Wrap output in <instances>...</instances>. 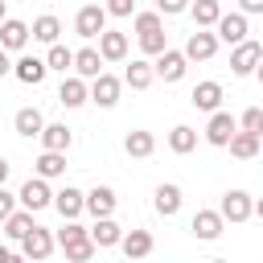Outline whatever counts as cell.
Here are the masks:
<instances>
[{"label": "cell", "mask_w": 263, "mask_h": 263, "mask_svg": "<svg viewBox=\"0 0 263 263\" xmlns=\"http://www.w3.org/2000/svg\"><path fill=\"white\" fill-rule=\"evenodd\" d=\"M119 251H123L127 259H144V255H152V234H148V230H127V234L119 238Z\"/></svg>", "instance_id": "cell-26"}, {"label": "cell", "mask_w": 263, "mask_h": 263, "mask_svg": "<svg viewBox=\"0 0 263 263\" xmlns=\"http://www.w3.org/2000/svg\"><path fill=\"white\" fill-rule=\"evenodd\" d=\"M4 4H8V0H0V21H4Z\"/></svg>", "instance_id": "cell-47"}, {"label": "cell", "mask_w": 263, "mask_h": 263, "mask_svg": "<svg viewBox=\"0 0 263 263\" xmlns=\"http://www.w3.org/2000/svg\"><path fill=\"white\" fill-rule=\"evenodd\" d=\"M218 210H222V218H226V222H247V218L255 214V201H251V193H247V189H226Z\"/></svg>", "instance_id": "cell-5"}, {"label": "cell", "mask_w": 263, "mask_h": 263, "mask_svg": "<svg viewBox=\"0 0 263 263\" xmlns=\"http://www.w3.org/2000/svg\"><path fill=\"white\" fill-rule=\"evenodd\" d=\"M33 168H37V177H62L66 173V152H53V148H41V156L33 160Z\"/></svg>", "instance_id": "cell-28"}, {"label": "cell", "mask_w": 263, "mask_h": 263, "mask_svg": "<svg viewBox=\"0 0 263 263\" xmlns=\"http://www.w3.org/2000/svg\"><path fill=\"white\" fill-rule=\"evenodd\" d=\"M58 33H62V21H58V16H49V12H45V16H37V21H33V41L53 45V41H58Z\"/></svg>", "instance_id": "cell-33"}, {"label": "cell", "mask_w": 263, "mask_h": 263, "mask_svg": "<svg viewBox=\"0 0 263 263\" xmlns=\"http://www.w3.org/2000/svg\"><path fill=\"white\" fill-rule=\"evenodd\" d=\"M214 53H218V33H210V29H193L189 41H185V58H189V62H210Z\"/></svg>", "instance_id": "cell-7"}, {"label": "cell", "mask_w": 263, "mask_h": 263, "mask_svg": "<svg viewBox=\"0 0 263 263\" xmlns=\"http://www.w3.org/2000/svg\"><path fill=\"white\" fill-rule=\"evenodd\" d=\"M37 140H41V148H53V152H70V144H74V132H70L66 123H45Z\"/></svg>", "instance_id": "cell-21"}, {"label": "cell", "mask_w": 263, "mask_h": 263, "mask_svg": "<svg viewBox=\"0 0 263 263\" xmlns=\"http://www.w3.org/2000/svg\"><path fill=\"white\" fill-rule=\"evenodd\" d=\"M16 197H21V205H25V210H33V214H37V210H45V205H53L49 177H29V181L21 185V193H16Z\"/></svg>", "instance_id": "cell-2"}, {"label": "cell", "mask_w": 263, "mask_h": 263, "mask_svg": "<svg viewBox=\"0 0 263 263\" xmlns=\"http://www.w3.org/2000/svg\"><path fill=\"white\" fill-rule=\"evenodd\" d=\"M115 189L111 185H95L90 193H86V210L95 214V218H107V214H115Z\"/></svg>", "instance_id": "cell-24"}, {"label": "cell", "mask_w": 263, "mask_h": 263, "mask_svg": "<svg viewBox=\"0 0 263 263\" xmlns=\"http://www.w3.org/2000/svg\"><path fill=\"white\" fill-rule=\"evenodd\" d=\"M156 8H160L164 16H177V12H185V8H189V0H156Z\"/></svg>", "instance_id": "cell-40"}, {"label": "cell", "mask_w": 263, "mask_h": 263, "mask_svg": "<svg viewBox=\"0 0 263 263\" xmlns=\"http://www.w3.org/2000/svg\"><path fill=\"white\" fill-rule=\"evenodd\" d=\"M16 201H21V197H12V193H8L4 185H0V226H4V218H8L12 210H16Z\"/></svg>", "instance_id": "cell-39"}, {"label": "cell", "mask_w": 263, "mask_h": 263, "mask_svg": "<svg viewBox=\"0 0 263 263\" xmlns=\"http://www.w3.org/2000/svg\"><path fill=\"white\" fill-rule=\"evenodd\" d=\"M152 78H156V66H152V62H144V58H136V62L123 70V86H132V90H148V86H152Z\"/></svg>", "instance_id": "cell-18"}, {"label": "cell", "mask_w": 263, "mask_h": 263, "mask_svg": "<svg viewBox=\"0 0 263 263\" xmlns=\"http://www.w3.org/2000/svg\"><path fill=\"white\" fill-rule=\"evenodd\" d=\"M29 33H33V29H29L25 21H12V16L0 21V45H4V49H25Z\"/></svg>", "instance_id": "cell-17"}, {"label": "cell", "mask_w": 263, "mask_h": 263, "mask_svg": "<svg viewBox=\"0 0 263 263\" xmlns=\"http://www.w3.org/2000/svg\"><path fill=\"white\" fill-rule=\"evenodd\" d=\"M45 62H49V70H62L66 74V70H74V49H66L62 41H53L49 53H45Z\"/></svg>", "instance_id": "cell-34"}, {"label": "cell", "mask_w": 263, "mask_h": 263, "mask_svg": "<svg viewBox=\"0 0 263 263\" xmlns=\"http://www.w3.org/2000/svg\"><path fill=\"white\" fill-rule=\"evenodd\" d=\"M234 132H238V119H234L230 111H222V107H218V111H210V123H205V140H210L214 148H226Z\"/></svg>", "instance_id": "cell-4"}, {"label": "cell", "mask_w": 263, "mask_h": 263, "mask_svg": "<svg viewBox=\"0 0 263 263\" xmlns=\"http://www.w3.org/2000/svg\"><path fill=\"white\" fill-rule=\"evenodd\" d=\"M222 226H226L222 210H197V214H193V222H189V230H193L201 242H214V238L222 234Z\"/></svg>", "instance_id": "cell-12"}, {"label": "cell", "mask_w": 263, "mask_h": 263, "mask_svg": "<svg viewBox=\"0 0 263 263\" xmlns=\"http://www.w3.org/2000/svg\"><path fill=\"white\" fill-rule=\"evenodd\" d=\"M74 74H82V78H99L103 74V53L99 49H74Z\"/></svg>", "instance_id": "cell-27"}, {"label": "cell", "mask_w": 263, "mask_h": 263, "mask_svg": "<svg viewBox=\"0 0 263 263\" xmlns=\"http://www.w3.org/2000/svg\"><path fill=\"white\" fill-rule=\"evenodd\" d=\"M259 58H263V45H259V41H238L234 53H230V70H234L238 78H247V74H255Z\"/></svg>", "instance_id": "cell-8"}, {"label": "cell", "mask_w": 263, "mask_h": 263, "mask_svg": "<svg viewBox=\"0 0 263 263\" xmlns=\"http://www.w3.org/2000/svg\"><path fill=\"white\" fill-rule=\"evenodd\" d=\"M111 16H136V0H107Z\"/></svg>", "instance_id": "cell-38"}, {"label": "cell", "mask_w": 263, "mask_h": 263, "mask_svg": "<svg viewBox=\"0 0 263 263\" xmlns=\"http://www.w3.org/2000/svg\"><path fill=\"white\" fill-rule=\"evenodd\" d=\"M12 74H16V82H25V86H41V82H45V74H49V62H45V58L25 53L21 62H12Z\"/></svg>", "instance_id": "cell-10"}, {"label": "cell", "mask_w": 263, "mask_h": 263, "mask_svg": "<svg viewBox=\"0 0 263 263\" xmlns=\"http://www.w3.org/2000/svg\"><path fill=\"white\" fill-rule=\"evenodd\" d=\"M255 214H259V222H263V197H259V201H255Z\"/></svg>", "instance_id": "cell-45"}, {"label": "cell", "mask_w": 263, "mask_h": 263, "mask_svg": "<svg viewBox=\"0 0 263 263\" xmlns=\"http://www.w3.org/2000/svg\"><path fill=\"white\" fill-rule=\"evenodd\" d=\"M12 127H16V136L33 140V136H41V127H45V115H41L37 107H21V111L12 115Z\"/></svg>", "instance_id": "cell-20"}, {"label": "cell", "mask_w": 263, "mask_h": 263, "mask_svg": "<svg viewBox=\"0 0 263 263\" xmlns=\"http://www.w3.org/2000/svg\"><path fill=\"white\" fill-rule=\"evenodd\" d=\"M255 74H259V82H263V58H259V66H255Z\"/></svg>", "instance_id": "cell-46"}, {"label": "cell", "mask_w": 263, "mask_h": 263, "mask_svg": "<svg viewBox=\"0 0 263 263\" xmlns=\"http://www.w3.org/2000/svg\"><path fill=\"white\" fill-rule=\"evenodd\" d=\"M259 140L263 136H255V132H247V127H238L234 136H230V156H238V160H251V156H259Z\"/></svg>", "instance_id": "cell-25"}, {"label": "cell", "mask_w": 263, "mask_h": 263, "mask_svg": "<svg viewBox=\"0 0 263 263\" xmlns=\"http://www.w3.org/2000/svg\"><path fill=\"white\" fill-rule=\"evenodd\" d=\"M189 103L197 111H218L222 107V82H197L193 95H189Z\"/></svg>", "instance_id": "cell-19"}, {"label": "cell", "mask_w": 263, "mask_h": 263, "mask_svg": "<svg viewBox=\"0 0 263 263\" xmlns=\"http://www.w3.org/2000/svg\"><path fill=\"white\" fill-rule=\"evenodd\" d=\"M132 25H136V33H156V29H164V12L160 8L156 12H136Z\"/></svg>", "instance_id": "cell-35"}, {"label": "cell", "mask_w": 263, "mask_h": 263, "mask_svg": "<svg viewBox=\"0 0 263 263\" xmlns=\"http://www.w3.org/2000/svg\"><path fill=\"white\" fill-rule=\"evenodd\" d=\"M152 205H156V214L160 218H173L177 210H181V185H156V193H152Z\"/></svg>", "instance_id": "cell-23"}, {"label": "cell", "mask_w": 263, "mask_h": 263, "mask_svg": "<svg viewBox=\"0 0 263 263\" xmlns=\"http://www.w3.org/2000/svg\"><path fill=\"white\" fill-rule=\"evenodd\" d=\"M123 152H127V156H136V160H144V156H152V152H156V136H152V132H144V127H136V132H127V136H123Z\"/></svg>", "instance_id": "cell-22"}, {"label": "cell", "mask_w": 263, "mask_h": 263, "mask_svg": "<svg viewBox=\"0 0 263 263\" xmlns=\"http://www.w3.org/2000/svg\"><path fill=\"white\" fill-rule=\"evenodd\" d=\"M189 12H193V25H197V29H214L218 16H222V4H218V0H193Z\"/></svg>", "instance_id": "cell-30"}, {"label": "cell", "mask_w": 263, "mask_h": 263, "mask_svg": "<svg viewBox=\"0 0 263 263\" xmlns=\"http://www.w3.org/2000/svg\"><path fill=\"white\" fill-rule=\"evenodd\" d=\"M8 173H12V164H8V160H4V156H0V185H4V181H8Z\"/></svg>", "instance_id": "cell-43"}, {"label": "cell", "mask_w": 263, "mask_h": 263, "mask_svg": "<svg viewBox=\"0 0 263 263\" xmlns=\"http://www.w3.org/2000/svg\"><path fill=\"white\" fill-rule=\"evenodd\" d=\"M99 53H103V62H123V58H127V33L103 29V33H99Z\"/></svg>", "instance_id": "cell-13"}, {"label": "cell", "mask_w": 263, "mask_h": 263, "mask_svg": "<svg viewBox=\"0 0 263 263\" xmlns=\"http://www.w3.org/2000/svg\"><path fill=\"white\" fill-rule=\"evenodd\" d=\"M168 148H173L177 156H185V152H193V148H197V132H193L189 123H177V127L168 132Z\"/></svg>", "instance_id": "cell-32"}, {"label": "cell", "mask_w": 263, "mask_h": 263, "mask_svg": "<svg viewBox=\"0 0 263 263\" xmlns=\"http://www.w3.org/2000/svg\"><path fill=\"white\" fill-rule=\"evenodd\" d=\"M8 259H12V251H8V247H0V263H8Z\"/></svg>", "instance_id": "cell-44"}, {"label": "cell", "mask_w": 263, "mask_h": 263, "mask_svg": "<svg viewBox=\"0 0 263 263\" xmlns=\"http://www.w3.org/2000/svg\"><path fill=\"white\" fill-rule=\"evenodd\" d=\"M107 16H111L107 4H82V8L74 12V33L90 41V37H99V33L107 29Z\"/></svg>", "instance_id": "cell-1"}, {"label": "cell", "mask_w": 263, "mask_h": 263, "mask_svg": "<svg viewBox=\"0 0 263 263\" xmlns=\"http://www.w3.org/2000/svg\"><path fill=\"white\" fill-rule=\"evenodd\" d=\"M214 33H218V41H226V45L247 41V12H242V8H238V12H222L218 25H214Z\"/></svg>", "instance_id": "cell-6"}, {"label": "cell", "mask_w": 263, "mask_h": 263, "mask_svg": "<svg viewBox=\"0 0 263 263\" xmlns=\"http://www.w3.org/2000/svg\"><path fill=\"white\" fill-rule=\"evenodd\" d=\"M33 226H37V222H33V210H25V205H21V210H12V214L4 218V234H8L12 242H21Z\"/></svg>", "instance_id": "cell-29"}, {"label": "cell", "mask_w": 263, "mask_h": 263, "mask_svg": "<svg viewBox=\"0 0 263 263\" xmlns=\"http://www.w3.org/2000/svg\"><path fill=\"white\" fill-rule=\"evenodd\" d=\"M53 210H58L62 218H78V214L86 210V193H82V189H74V185H66V189H58V193H53Z\"/></svg>", "instance_id": "cell-15"}, {"label": "cell", "mask_w": 263, "mask_h": 263, "mask_svg": "<svg viewBox=\"0 0 263 263\" xmlns=\"http://www.w3.org/2000/svg\"><path fill=\"white\" fill-rule=\"evenodd\" d=\"M4 74H12V62H8V49L0 45V78H4Z\"/></svg>", "instance_id": "cell-42"}, {"label": "cell", "mask_w": 263, "mask_h": 263, "mask_svg": "<svg viewBox=\"0 0 263 263\" xmlns=\"http://www.w3.org/2000/svg\"><path fill=\"white\" fill-rule=\"evenodd\" d=\"M58 247V234H49L45 226H33L25 238H21V259H49Z\"/></svg>", "instance_id": "cell-3"}, {"label": "cell", "mask_w": 263, "mask_h": 263, "mask_svg": "<svg viewBox=\"0 0 263 263\" xmlns=\"http://www.w3.org/2000/svg\"><path fill=\"white\" fill-rule=\"evenodd\" d=\"M58 103H62V107H82V103H90V86L82 82V74L62 78V86H58Z\"/></svg>", "instance_id": "cell-14"}, {"label": "cell", "mask_w": 263, "mask_h": 263, "mask_svg": "<svg viewBox=\"0 0 263 263\" xmlns=\"http://www.w3.org/2000/svg\"><path fill=\"white\" fill-rule=\"evenodd\" d=\"M238 127H247V132L263 136V107H247V111H242V119H238Z\"/></svg>", "instance_id": "cell-37"}, {"label": "cell", "mask_w": 263, "mask_h": 263, "mask_svg": "<svg viewBox=\"0 0 263 263\" xmlns=\"http://www.w3.org/2000/svg\"><path fill=\"white\" fill-rule=\"evenodd\" d=\"M62 251H66V259H70V263H86V259H95L99 242H95L90 234H82V238H70V242H62Z\"/></svg>", "instance_id": "cell-31"}, {"label": "cell", "mask_w": 263, "mask_h": 263, "mask_svg": "<svg viewBox=\"0 0 263 263\" xmlns=\"http://www.w3.org/2000/svg\"><path fill=\"white\" fill-rule=\"evenodd\" d=\"M140 49H144L148 58L164 53V49H168V37H164V29H156V33H140Z\"/></svg>", "instance_id": "cell-36"}, {"label": "cell", "mask_w": 263, "mask_h": 263, "mask_svg": "<svg viewBox=\"0 0 263 263\" xmlns=\"http://www.w3.org/2000/svg\"><path fill=\"white\" fill-rule=\"evenodd\" d=\"M238 8H242L247 16H259V12H263V0H238Z\"/></svg>", "instance_id": "cell-41"}, {"label": "cell", "mask_w": 263, "mask_h": 263, "mask_svg": "<svg viewBox=\"0 0 263 263\" xmlns=\"http://www.w3.org/2000/svg\"><path fill=\"white\" fill-rule=\"evenodd\" d=\"M119 90H123V82L115 78V74H99V78H90V103H99V107H115L119 103Z\"/></svg>", "instance_id": "cell-11"}, {"label": "cell", "mask_w": 263, "mask_h": 263, "mask_svg": "<svg viewBox=\"0 0 263 263\" xmlns=\"http://www.w3.org/2000/svg\"><path fill=\"white\" fill-rule=\"evenodd\" d=\"M152 66H156V78H164V82H181L189 58H185V49H164V53H156Z\"/></svg>", "instance_id": "cell-9"}, {"label": "cell", "mask_w": 263, "mask_h": 263, "mask_svg": "<svg viewBox=\"0 0 263 263\" xmlns=\"http://www.w3.org/2000/svg\"><path fill=\"white\" fill-rule=\"evenodd\" d=\"M90 238L99 242V251H107V247H119V238H123V226L107 214V218H95V226H90Z\"/></svg>", "instance_id": "cell-16"}]
</instances>
